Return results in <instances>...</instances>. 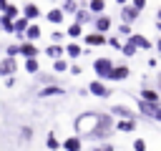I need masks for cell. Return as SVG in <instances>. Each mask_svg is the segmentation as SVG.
Wrapping results in <instances>:
<instances>
[{
    "label": "cell",
    "mask_w": 161,
    "mask_h": 151,
    "mask_svg": "<svg viewBox=\"0 0 161 151\" xmlns=\"http://www.w3.org/2000/svg\"><path fill=\"white\" fill-rule=\"evenodd\" d=\"M98 123H101V113H98V111H83V113L75 116L73 131H75V136H80V138H93Z\"/></svg>",
    "instance_id": "cell-1"
},
{
    "label": "cell",
    "mask_w": 161,
    "mask_h": 151,
    "mask_svg": "<svg viewBox=\"0 0 161 151\" xmlns=\"http://www.w3.org/2000/svg\"><path fill=\"white\" fill-rule=\"evenodd\" d=\"M113 131H116V118L111 113H101V123H98V128L93 133V141H103L106 143V138H111Z\"/></svg>",
    "instance_id": "cell-2"
},
{
    "label": "cell",
    "mask_w": 161,
    "mask_h": 151,
    "mask_svg": "<svg viewBox=\"0 0 161 151\" xmlns=\"http://www.w3.org/2000/svg\"><path fill=\"white\" fill-rule=\"evenodd\" d=\"M113 60L111 58H93V70H96V76H98V81H111V76H113Z\"/></svg>",
    "instance_id": "cell-3"
},
{
    "label": "cell",
    "mask_w": 161,
    "mask_h": 151,
    "mask_svg": "<svg viewBox=\"0 0 161 151\" xmlns=\"http://www.w3.org/2000/svg\"><path fill=\"white\" fill-rule=\"evenodd\" d=\"M113 118H118V121H138V116H136V111L133 108H128V106H123V103H116V106H111V111H108Z\"/></svg>",
    "instance_id": "cell-4"
},
{
    "label": "cell",
    "mask_w": 161,
    "mask_h": 151,
    "mask_svg": "<svg viewBox=\"0 0 161 151\" xmlns=\"http://www.w3.org/2000/svg\"><path fill=\"white\" fill-rule=\"evenodd\" d=\"M138 18H141V10H136L131 3H123V5H121V23H126V25H133Z\"/></svg>",
    "instance_id": "cell-5"
},
{
    "label": "cell",
    "mask_w": 161,
    "mask_h": 151,
    "mask_svg": "<svg viewBox=\"0 0 161 151\" xmlns=\"http://www.w3.org/2000/svg\"><path fill=\"white\" fill-rule=\"evenodd\" d=\"M83 43H86V48H103V45H108V35H101V33H86L83 35Z\"/></svg>",
    "instance_id": "cell-6"
},
{
    "label": "cell",
    "mask_w": 161,
    "mask_h": 151,
    "mask_svg": "<svg viewBox=\"0 0 161 151\" xmlns=\"http://www.w3.org/2000/svg\"><path fill=\"white\" fill-rule=\"evenodd\" d=\"M88 91H91V96H96V98H111V88L103 83V81H91L88 83Z\"/></svg>",
    "instance_id": "cell-7"
},
{
    "label": "cell",
    "mask_w": 161,
    "mask_h": 151,
    "mask_svg": "<svg viewBox=\"0 0 161 151\" xmlns=\"http://www.w3.org/2000/svg\"><path fill=\"white\" fill-rule=\"evenodd\" d=\"M20 10H23V18L30 20V23H35L40 18V5H35V3H23Z\"/></svg>",
    "instance_id": "cell-8"
},
{
    "label": "cell",
    "mask_w": 161,
    "mask_h": 151,
    "mask_svg": "<svg viewBox=\"0 0 161 151\" xmlns=\"http://www.w3.org/2000/svg\"><path fill=\"white\" fill-rule=\"evenodd\" d=\"M20 43V55L25 58V60H30V58H38L40 55V48L35 45V43H28V40H18Z\"/></svg>",
    "instance_id": "cell-9"
},
{
    "label": "cell",
    "mask_w": 161,
    "mask_h": 151,
    "mask_svg": "<svg viewBox=\"0 0 161 151\" xmlns=\"http://www.w3.org/2000/svg\"><path fill=\"white\" fill-rule=\"evenodd\" d=\"M18 70V60L15 58H0V76H5V78H13V73Z\"/></svg>",
    "instance_id": "cell-10"
},
{
    "label": "cell",
    "mask_w": 161,
    "mask_h": 151,
    "mask_svg": "<svg viewBox=\"0 0 161 151\" xmlns=\"http://www.w3.org/2000/svg\"><path fill=\"white\" fill-rule=\"evenodd\" d=\"M138 98L146 101V103H156V106H161V93H158V88H141Z\"/></svg>",
    "instance_id": "cell-11"
},
{
    "label": "cell",
    "mask_w": 161,
    "mask_h": 151,
    "mask_svg": "<svg viewBox=\"0 0 161 151\" xmlns=\"http://www.w3.org/2000/svg\"><path fill=\"white\" fill-rule=\"evenodd\" d=\"M111 25H113L111 15H98V18L93 20V28H96V33H101V35H106V33L111 30Z\"/></svg>",
    "instance_id": "cell-12"
},
{
    "label": "cell",
    "mask_w": 161,
    "mask_h": 151,
    "mask_svg": "<svg viewBox=\"0 0 161 151\" xmlns=\"http://www.w3.org/2000/svg\"><path fill=\"white\" fill-rule=\"evenodd\" d=\"M83 148V138L80 136H68V138H63V151H80Z\"/></svg>",
    "instance_id": "cell-13"
},
{
    "label": "cell",
    "mask_w": 161,
    "mask_h": 151,
    "mask_svg": "<svg viewBox=\"0 0 161 151\" xmlns=\"http://www.w3.org/2000/svg\"><path fill=\"white\" fill-rule=\"evenodd\" d=\"M63 93H65V88H63L60 83H58V86H45V88L38 91L40 98H53V96H63Z\"/></svg>",
    "instance_id": "cell-14"
},
{
    "label": "cell",
    "mask_w": 161,
    "mask_h": 151,
    "mask_svg": "<svg viewBox=\"0 0 161 151\" xmlns=\"http://www.w3.org/2000/svg\"><path fill=\"white\" fill-rule=\"evenodd\" d=\"M93 20H96V15H93V13L88 10V5H86V8H80V10L75 13V20H73V23H78V25H86V23H93Z\"/></svg>",
    "instance_id": "cell-15"
},
{
    "label": "cell",
    "mask_w": 161,
    "mask_h": 151,
    "mask_svg": "<svg viewBox=\"0 0 161 151\" xmlns=\"http://www.w3.org/2000/svg\"><path fill=\"white\" fill-rule=\"evenodd\" d=\"M138 111H141L143 116H151V118H156V113L161 111V106H156V103H146V101H141V98H138Z\"/></svg>",
    "instance_id": "cell-16"
},
{
    "label": "cell",
    "mask_w": 161,
    "mask_h": 151,
    "mask_svg": "<svg viewBox=\"0 0 161 151\" xmlns=\"http://www.w3.org/2000/svg\"><path fill=\"white\" fill-rule=\"evenodd\" d=\"M45 20H48V23H53V25H60V23L65 20V13H63L60 8H53V10H48V13H45Z\"/></svg>",
    "instance_id": "cell-17"
},
{
    "label": "cell",
    "mask_w": 161,
    "mask_h": 151,
    "mask_svg": "<svg viewBox=\"0 0 161 151\" xmlns=\"http://www.w3.org/2000/svg\"><path fill=\"white\" fill-rule=\"evenodd\" d=\"M45 55L53 58V60H60V58L65 55V45H55V43H50V45L45 48Z\"/></svg>",
    "instance_id": "cell-18"
},
{
    "label": "cell",
    "mask_w": 161,
    "mask_h": 151,
    "mask_svg": "<svg viewBox=\"0 0 161 151\" xmlns=\"http://www.w3.org/2000/svg\"><path fill=\"white\" fill-rule=\"evenodd\" d=\"M126 40H131V43H133L136 48H141V50H148V48L153 45L148 38H143V35H138V33H133V35H131V38H126Z\"/></svg>",
    "instance_id": "cell-19"
},
{
    "label": "cell",
    "mask_w": 161,
    "mask_h": 151,
    "mask_svg": "<svg viewBox=\"0 0 161 151\" xmlns=\"http://www.w3.org/2000/svg\"><path fill=\"white\" fill-rule=\"evenodd\" d=\"M30 25H33L30 20H25V18H18V20H15V35L25 40V33H28V28H30Z\"/></svg>",
    "instance_id": "cell-20"
},
{
    "label": "cell",
    "mask_w": 161,
    "mask_h": 151,
    "mask_svg": "<svg viewBox=\"0 0 161 151\" xmlns=\"http://www.w3.org/2000/svg\"><path fill=\"white\" fill-rule=\"evenodd\" d=\"M128 76H131V68H128V65H116V68H113L111 81H126Z\"/></svg>",
    "instance_id": "cell-21"
},
{
    "label": "cell",
    "mask_w": 161,
    "mask_h": 151,
    "mask_svg": "<svg viewBox=\"0 0 161 151\" xmlns=\"http://www.w3.org/2000/svg\"><path fill=\"white\" fill-rule=\"evenodd\" d=\"M45 146H48V151H58V148H63V141H58V136H55L53 131H48V136H45Z\"/></svg>",
    "instance_id": "cell-22"
},
{
    "label": "cell",
    "mask_w": 161,
    "mask_h": 151,
    "mask_svg": "<svg viewBox=\"0 0 161 151\" xmlns=\"http://www.w3.org/2000/svg\"><path fill=\"white\" fill-rule=\"evenodd\" d=\"M136 126H138V121H116V131H121V133H131V131H136Z\"/></svg>",
    "instance_id": "cell-23"
},
{
    "label": "cell",
    "mask_w": 161,
    "mask_h": 151,
    "mask_svg": "<svg viewBox=\"0 0 161 151\" xmlns=\"http://www.w3.org/2000/svg\"><path fill=\"white\" fill-rule=\"evenodd\" d=\"M88 10H91L96 18H98V15H106V13H103V10H106V3H103V0H91V3H88Z\"/></svg>",
    "instance_id": "cell-24"
},
{
    "label": "cell",
    "mask_w": 161,
    "mask_h": 151,
    "mask_svg": "<svg viewBox=\"0 0 161 151\" xmlns=\"http://www.w3.org/2000/svg\"><path fill=\"white\" fill-rule=\"evenodd\" d=\"M40 33H43V30H40V25H38V23H33V25L28 28V33H25V40H28V43H35V40L40 38Z\"/></svg>",
    "instance_id": "cell-25"
},
{
    "label": "cell",
    "mask_w": 161,
    "mask_h": 151,
    "mask_svg": "<svg viewBox=\"0 0 161 151\" xmlns=\"http://www.w3.org/2000/svg\"><path fill=\"white\" fill-rule=\"evenodd\" d=\"M80 53H83L80 43H68V45H65V55H68V58L75 60V58H80Z\"/></svg>",
    "instance_id": "cell-26"
},
{
    "label": "cell",
    "mask_w": 161,
    "mask_h": 151,
    "mask_svg": "<svg viewBox=\"0 0 161 151\" xmlns=\"http://www.w3.org/2000/svg\"><path fill=\"white\" fill-rule=\"evenodd\" d=\"M25 73H30V76H38L40 73V60L38 58H30V60H25Z\"/></svg>",
    "instance_id": "cell-27"
},
{
    "label": "cell",
    "mask_w": 161,
    "mask_h": 151,
    "mask_svg": "<svg viewBox=\"0 0 161 151\" xmlns=\"http://www.w3.org/2000/svg\"><path fill=\"white\" fill-rule=\"evenodd\" d=\"M60 10H63V13H70V15L75 18V13L80 10V3H73V0H65V3H60Z\"/></svg>",
    "instance_id": "cell-28"
},
{
    "label": "cell",
    "mask_w": 161,
    "mask_h": 151,
    "mask_svg": "<svg viewBox=\"0 0 161 151\" xmlns=\"http://www.w3.org/2000/svg\"><path fill=\"white\" fill-rule=\"evenodd\" d=\"M0 28H3L5 33H13V35H15V20H13V18L0 15Z\"/></svg>",
    "instance_id": "cell-29"
},
{
    "label": "cell",
    "mask_w": 161,
    "mask_h": 151,
    "mask_svg": "<svg viewBox=\"0 0 161 151\" xmlns=\"http://www.w3.org/2000/svg\"><path fill=\"white\" fill-rule=\"evenodd\" d=\"M65 35H68V38H83V25L70 23V25H68V30H65Z\"/></svg>",
    "instance_id": "cell-30"
},
{
    "label": "cell",
    "mask_w": 161,
    "mask_h": 151,
    "mask_svg": "<svg viewBox=\"0 0 161 151\" xmlns=\"http://www.w3.org/2000/svg\"><path fill=\"white\" fill-rule=\"evenodd\" d=\"M121 53H123L126 58H133V55L138 53V48H136V45H133L131 40H126V43H123V48H121Z\"/></svg>",
    "instance_id": "cell-31"
},
{
    "label": "cell",
    "mask_w": 161,
    "mask_h": 151,
    "mask_svg": "<svg viewBox=\"0 0 161 151\" xmlns=\"http://www.w3.org/2000/svg\"><path fill=\"white\" fill-rule=\"evenodd\" d=\"M65 70H70V65H68V60H65V58L53 60V73H65Z\"/></svg>",
    "instance_id": "cell-32"
},
{
    "label": "cell",
    "mask_w": 161,
    "mask_h": 151,
    "mask_svg": "<svg viewBox=\"0 0 161 151\" xmlns=\"http://www.w3.org/2000/svg\"><path fill=\"white\" fill-rule=\"evenodd\" d=\"M38 78H40L43 88H45V86H58V83H55V76H53V73H38Z\"/></svg>",
    "instance_id": "cell-33"
},
{
    "label": "cell",
    "mask_w": 161,
    "mask_h": 151,
    "mask_svg": "<svg viewBox=\"0 0 161 151\" xmlns=\"http://www.w3.org/2000/svg\"><path fill=\"white\" fill-rule=\"evenodd\" d=\"M5 53H8V58H15V55H20V43H10Z\"/></svg>",
    "instance_id": "cell-34"
},
{
    "label": "cell",
    "mask_w": 161,
    "mask_h": 151,
    "mask_svg": "<svg viewBox=\"0 0 161 151\" xmlns=\"http://www.w3.org/2000/svg\"><path fill=\"white\" fill-rule=\"evenodd\" d=\"M20 138L23 141H33V126H23L20 128Z\"/></svg>",
    "instance_id": "cell-35"
},
{
    "label": "cell",
    "mask_w": 161,
    "mask_h": 151,
    "mask_svg": "<svg viewBox=\"0 0 161 151\" xmlns=\"http://www.w3.org/2000/svg\"><path fill=\"white\" fill-rule=\"evenodd\" d=\"M121 35H126V38H131V35H133V33H131V25H126V23H121V25H118V38H121Z\"/></svg>",
    "instance_id": "cell-36"
},
{
    "label": "cell",
    "mask_w": 161,
    "mask_h": 151,
    "mask_svg": "<svg viewBox=\"0 0 161 151\" xmlns=\"http://www.w3.org/2000/svg\"><path fill=\"white\" fill-rule=\"evenodd\" d=\"M123 43H126V40H121V38H108V45H111V48H116V50H121V48H123Z\"/></svg>",
    "instance_id": "cell-37"
},
{
    "label": "cell",
    "mask_w": 161,
    "mask_h": 151,
    "mask_svg": "<svg viewBox=\"0 0 161 151\" xmlns=\"http://www.w3.org/2000/svg\"><path fill=\"white\" fill-rule=\"evenodd\" d=\"M93 151H116V146H113L111 141H106V143H98V146H96Z\"/></svg>",
    "instance_id": "cell-38"
},
{
    "label": "cell",
    "mask_w": 161,
    "mask_h": 151,
    "mask_svg": "<svg viewBox=\"0 0 161 151\" xmlns=\"http://www.w3.org/2000/svg\"><path fill=\"white\" fill-rule=\"evenodd\" d=\"M60 38H65V35H63V30H53V35H50V40H53L55 45H63V43H60Z\"/></svg>",
    "instance_id": "cell-39"
},
{
    "label": "cell",
    "mask_w": 161,
    "mask_h": 151,
    "mask_svg": "<svg viewBox=\"0 0 161 151\" xmlns=\"http://www.w3.org/2000/svg\"><path fill=\"white\" fill-rule=\"evenodd\" d=\"M133 151H146V141L143 138H133Z\"/></svg>",
    "instance_id": "cell-40"
},
{
    "label": "cell",
    "mask_w": 161,
    "mask_h": 151,
    "mask_svg": "<svg viewBox=\"0 0 161 151\" xmlns=\"http://www.w3.org/2000/svg\"><path fill=\"white\" fill-rule=\"evenodd\" d=\"M131 5H133L136 10H141V13H143V8H146V0H131Z\"/></svg>",
    "instance_id": "cell-41"
},
{
    "label": "cell",
    "mask_w": 161,
    "mask_h": 151,
    "mask_svg": "<svg viewBox=\"0 0 161 151\" xmlns=\"http://www.w3.org/2000/svg\"><path fill=\"white\" fill-rule=\"evenodd\" d=\"M80 70H83V68H80L78 63H73V65H70V73H73V76H80Z\"/></svg>",
    "instance_id": "cell-42"
},
{
    "label": "cell",
    "mask_w": 161,
    "mask_h": 151,
    "mask_svg": "<svg viewBox=\"0 0 161 151\" xmlns=\"http://www.w3.org/2000/svg\"><path fill=\"white\" fill-rule=\"evenodd\" d=\"M153 45H156V50H158V53H161V38H158V40H156V43H153Z\"/></svg>",
    "instance_id": "cell-43"
},
{
    "label": "cell",
    "mask_w": 161,
    "mask_h": 151,
    "mask_svg": "<svg viewBox=\"0 0 161 151\" xmlns=\"http://www.w3.org/2000/svg\"><path fill=\"white\" fill-rule=\"evenodd\" d=\"M153 121H158V123H161V111H158V113H156V118H153Z\"/></svg>",
    "instance_id": "cell-44"
},
{
    "label": "cell",
    "mask_w": 161,
    "mask_h": 151,
    "mask_svg": "<svg viewBox=\"0 0 161 151\" xmlns=\"http://www.w3.org/2000/svg\"><path fill=\"white\" fill-rule=\"evenodd\" d=\"M156 18H158V23H161V8H158V13H156Z\"/></svg>",
    "instance_id": "cell-45"
},
{
    "label": "cell",
    "mask_w": 161,
    "mask_h": 151,
    "mask_svg": "<svg viewBox=\"0 0 161 151\" xmlns=\"http://www.w3.org/2000/svg\"><path fill=\"white\" fill-rule=\"evenodd\" d=\"M156 28H158V33H161V23H158V20H156Z\"/></svg>",
    "instance_id": "cell-46"
},
{
    "label": "cell",
    "mask_w": 161,
    "mask_h": 151,
    "mask_svg": "<svg viewBox=\"0 0 161 151\" xmlns=\"http://www.w3.org/2000/svg\"><path fill=\"white\" fill-rule=\"evenodd\" d=\"M158 93H161V76H158Z\"/></svg>",
    "instance_id": "cell-47"
},
{
    "label": "cell",
    "mask_w": 161,
    "mask_h": 151,
    "mask_svg": "<svg viewBox=\"0 0 161 151\" xmlns=\"http://www.w3.org/2000/svg\"><path fill=\"white\" fill-rule=\"evenodd\" d=\"M0 15H3V10H0Z\"/></svg>",
    "instance_id": "cell-48"
}]
</instances>
